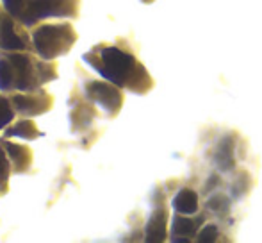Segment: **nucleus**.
<instances>
[{"label": "nucleus", "instance_id": "obj_1", "mask_svg": "<svg viewBox=\"0 0 262 243\" xmlns=\"http://www.w3.org/2000/svg\"><path fill=\"white\" fill-rule=\"evenodd\" d=\"M84 61H88L102 77L120 88H128L132 91L143 93L152 86L148 72L134 59V56L116 47L102 49L100 57H97V52L86 54Z\"/></svg>", "mask_w": 262, "mask_h": 243}, {"label": "nucleus", "instance_id": "obj_2", "mask_svg": "<svg viewBox=\"0 0 262 243\" xmlns=\"http://www.w3.org/2000/svg\"><path fill=\"white\" fill-rule=\"evenodd\" d=\"M32 39H34L36 50L43 59H54L72 49L77 36L70 24H54L36 29Z\"/></svg>", "mask_w": 262, "mask_h": 243}, {"label": "nucleus", "instance_id": "obj_3", "mask_svg": "<svg viewBox=\"0 0 262 243\" xmlns=\"http://www.w3.org/2000/svg\"><path fill=\"white\" fill-rule=\"evenodd\" d=\"M79 0H27L18 20L21 25H32L43 18H66L75 16Z\"/></svg>", "mask_w": 262, "mask_h": 243}, {"label": "nucleus", "instance_id": "obj_4", "mask_svg": "<svg viewBox=\"0 0 262 243\" xmlns=\"http://www.w3.org/2000/svg\"><path fill=\"white\" fill-rule=\"evenodd\" d=\"M86 95L93 102H97L100 108H104L109 115H116L121 106V93L118 88L111 86L100 80H91L86 84Z\"/></svg>", "mask_w": 262, "mask_h": 243}, {"label": "nucleus", "instance_id": "obj_5", "mask_svg": "<svg viewBox=\"0 0 262 243\" xmlns=\"http://www.w3.org/2000/svg\"><path fill=\"white\" fill-rule=\"evenodd\" d=\"M14 66V73H16V88L20 91H32L41 84L39 80L38 65L34 68V61L25 54H13L9 57Z\"/></svg>", "mask_w": 262, "mask_h": 243}, {"label": "nucleus", "instance_id": "obj_6", "mask_svg": "<svg viewBox=\"0 0 262 243\" xmlns=\"http://www.w3.org/2000/svg\"><path fill=\"white\" fill-rule=\"evenodd\" d=\"M11 102L16 108V111L24 115H41L49 111V108L52 106V98L45 91H39L36 95H14Z\"/></svg>", "mask_w": 262, "mask_h": 243}, {"label": "nucleus", "instance_id": "obj_7", "mask_svg": "<svg viewBox=\"0 0 262 243\" xmlns=\"http://www.w3.org/2000/svg\"><path fill=\"white\" fill-rule=\"evenodd\" d=\"M27 42L20 38V34L14 29L13 14H0V49L4 50H18L25 49Z\"/></svg>", "mask_w": 262, "mask_h": 243}, {"label": "nucleus", "instance_id": "obj_8", "mask_svg": "<svg viewBox=\"0 0 262 243\" xmlns=\"http://www.w3.org/2000/svg\"><path fill=\"white\" fill-rule=\"evenodd\" d=\"M166 215L164 209H156L146 224V240L148 241H162L166 234Z\"/></svg>", "mask_w": 262, "mask_h": 243}, {"label": "nucleus", "instance_id": "obj_9", "mask_svg": "<svg viewBox=\"0 0 262 243\" xmlns=\"http://www.w3.org/2000/svg\"><path fill=\"white\" fill-rule=\"evenodd\" d=\"M6 147V152L9 156L11 163L14 165V172H25L31 165L32 154L27 147L21 145H14V143H4Z\"/></svg>", "mask_w": 262, "mask_h": 243}, {"label": "nucleus", "instance_id": "obj_10", "mask_svg": "<svg viewBox=\"0 0 262 243\" xmlns=\"http://www.w3.org/2000/svg\"><path fill=\"white\" fill-rule=\"evenodd\" d=\"M173 208L180 215H193L198 211V195L193 190H180L173 198Z\"/></svg>", "mask_w": 262, "mask_h": 243}, {"label": "nucleus", "instance_id": "obj_11", "mask_svg": "<svg viewBox=\"0 0 262 243\" xmlns=\"http://www.w3.org/2000/svg\"><path fill=\"white\" fill-rule=\"evenodd\" d=\"M202 224V218H184V216H175L173 218V227H171V234L173 240L182 241V236H189V234H194L198 231Z\"/></svg>", "mask_w": 262, "mask_h": 243}, {"label": "nucleus", "instance_id": "obj_12", "mask_svg": "<svg viewBox=\"0 0 262 243\" xmlns=\"http://www.w3.org/2000/svg\"><path fill=\"white\" fill-rule=\"evenodd\" d=\"M6 136H20V138L34 139L39 136V131L36 129V125L31 120H21L18 124H14L13 127L7 129Z\"/></svg>", "mask_w": 262, "mask_h": 243}, {"label": "nucleus", "instance_id": "obj_13", "mask_svg": "<svg viewBox=\"0 0 262 243\" xmlns=\"http://www.w3.org/2000/svg\"><path fill=\"white\" fill-rule=\"evenodd\" d=\"M13 86H16V73L11 59H0V90L9 91Z\"/></svg>", "mask_w": 262, "mask_h": 243}, {"label": "nucleus", "instance_id": "obj_14", "mask_svg": "<svg viewBox=\"0 0 262 243\" xmlns=\"http://www.w3.org/2000/svg\"><path fill=\"white\" fill-rule=\"evenodd\" d=\"M93 116H95V111L90 108V106L80 104L79 108H77L75 111L72 113V124H75L77 120H80L79 129H84V127H88V125L91 124V120H93Z\"/></svg>", "mask_w": 262, "mask_h": 243}, {"label": "nucleus", "instance_id": "obj_15", "mask_svg": "<svg viewBox=\"0 0 262 243\" xmlns=\"http://www.w3.org/2000/svg\"><path fill=\"white\" fill-rule=\"evenodd\" d=\"M13 116H14V113H13V109H11L9 102L4 97H0V129L6 127V125L13 120Z\"/></svg>", "mask_w": 262, "mask_h": 243}, {"label": "nucleus", "instance_id": "obj_16", "mask_svg": "<svg viewBox=\"0 0 262 243\" xmlns=\"http://www.w3.org/2000/svg\"><path fill=\"white\" fill-rule=\"evenodd\" d=\"M36 65H38V73H39V80H41V84L55 79V70H54L52 65H49V63H36Z\"/></svg>", "mask_w": 262, "mask_h": 243}, {"label": "nucleus", "instance_id": "obj_17", "mask_svg": "<svg viewBox=\"0 0 262 243\" xmlns=\"http://www.w3.org/2000/svg\"><path fill=\"white\" fill-rule=\"evenodd\" d=\"M9 161L6 159V154L4 150L0 149V186H6L7 183V177H9Z\"/></svg>", "mask_w": 262, "mask_h": 243}, {"label": "nucleus", "instance_id": "obj_18", "mask_svg": "<svg viewBox=\"0 0 262 243\" xmlns=\"http://www.w3.org/2000/svg\"><path fill=\"white\" fill-rule=\"evenodd\" d=\"M4 4H6L7 13L18 18L21 13V9H24V6H25V0H4Z\"/></svg>", "mask_w": 262, "mask_h": 243}, {"label": "nucleus", "instance_id": "obj_19", "mask_svg": "<svg viewBox=\"0 0 262 243\" xmlns=\"http://www.w3.org/2000/svg\"><path fill=\"white\" fill-rule=\"evenodd\" d=\"M216 234H217V229L214 226H207L204 231L200 233V236H198V240L200 241H214L216 240Z\"/></svg>", "mask_w": 262, "mask_h": 243}, {"label": "nucleus", "instance_id": "obj_20", "mask_svg": "<svg viewBox=\"0 0 262 243\" xmlns=\"http://www.w3.org/2000/svg\"><path fill=\"white\" fill-rule=\"evenodd\" d=\"M143 2H152V0H143Z\"/></svg>", "mask_w": 262, "mask_h": 243}]
</instances>
